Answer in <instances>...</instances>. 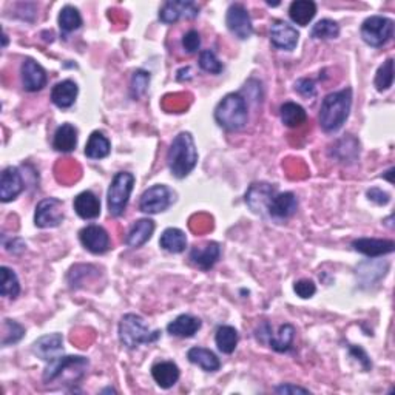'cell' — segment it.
<instances>
[{
    "mask_svg": "<svg viewBox=\"0 0 395 395\" xmlns=\"http://www.w3.org/2000/svg\"><path fill=\"white\" fill-rule=\"evenodd\" d=\"M352 107V90L343 88L340 92L327 94L319 110V125L327 133L340 130L347 121Z\"/></svg>",
    "mask_w": 395,
    "mask_h": 395,
    "instance_id": "cell-1",
    "label": "cell"
},
{
    "mask_svg": "<svg viewBox=\"0 0 395 395\" xmlns=\"http://www.w3.org/2000/svg\"><path fill=\"white\" fill-rule=\"evenodd\" d=\"M198 152L195 141L189 131H182L171 143L167 153V164L171 175L178 180L189 176L196 167Z\"/></svg>",
    "mask_w": 395,
    "mask_h": 395,
    "instance_id": "cell-2",
    "label": "cell"
},
{
    "mask_svg": "<svg viewBox=\"0 0 395 395\" xmlns=\"http://www.w3.org/2000/svg\"><path fill=\"white\" fill-rule=\"evenodd\" d=\"M215 121L229 131L241 130L249 121L247 102L240 93H230L215 108Z\"/></svg>",
    "mask_w": 395,
    "mask_h": 395,
    "instance_id": "cell-3",
    "label": "cell"
},
{
    "mask_svg": "<svg viewBox=\"0 0 395 395\" xmlns=\"http://www.w3.org/2000/svg\"><path fill=\"white\" fill-rule=\"evenodd\" d=\"M161 337L159 331H150V327L139 315L127 314L119 323V340L127 349H136L141 345H148Z\"/></svg>",
    "mask_w": 395,
    "mask_h": 395,
    "instance_id": "cell-4",
    "label": "cell"
},
{
    "mask_svg": "<svg viewBox=\"0 0 395 395\" xmlns=\"http://www.w3.org/2000/svg\"><path fill=\"white\" fill-rule=\"evenodd\" d=\"M133 185H135V176L129 171H119L113 178L107 193V204L111 216H121L125 212Z\"/></svg>",
    "mask_w": 395,
    "mask_h": 395,
    "instance_id": "cell-5",
    "label": "cell"
},
{
    "mask_svg": "<svg viewBox=\"0 0 395 395\" xmlns=\"http://www.w3.org/2000/svg\"><path fill=\"white\" fill-rule=\"evenodd\" d=\"M361 39L371 47H383L394 36V20L383 16H371L361 25Z\"/></svg>",
    "mask_w": 395,
    "mask_h": 395,
    "instance_id": "cell-6",
    "label": "cell"
},
{
    "mask_svg": "<svg viewBox=\"0 0 395 395\" xmlns=\"http://www.w3.org/2000/svg\"><path fill=\"white\" fill-rule=\"evenodd\" d=\"M175 195L167 185L156 184L153 187L147 189L143 196L139 199V208L141 212L148 215H156L161 212H166L167 208L173 204Z\"/></svg>",
    "mask_w": 395,
    "mask_h": 395,
    "instance_id": "cell-7",
    "label": "cell"
},
{
    "mask_svg": "<svg viewBox=\"0 0 395 395\" xmlns=\"http://www.w3.org/2000/svg\"><path fill=\"white\" fill-rule=\"evenodd\" d=\"M64 221V204L61 199L47 198L36 207L34 224L41 229L57 227Z\"/></svg>",
    "mask_w": 395,
    "mask_h": 395,
    "instance_id": "cell-8",
    "label": "cell"
},
{
    "mask_svg": "<svg viewBox=\"0 0 395 395\" xmlns=\"http://www.w3.org/2000/svg\"><path fill=\"white\" fill-rule=\"evenodd\" d=\"M227 28L230 29L235 37L240 41H245L253 34V25L249 16V11L245 10V6L241 3L230 5L226 17Z\"/></svg>",
    "mask_w": 395,
    "mask_h": 395,
    "instance_id": "cell-9",
    "label": "cell"
},
{
    "mask_svg": "<svg viewBox=\"0 0 395 395\" xmlns=\"http://www.w3.org/2000/svg\"><path fill=\"white\" fill-rule=\"evenodd\" d=\"M199 14V6L195 2H184V0H171L162 5L159 11V20L162 24H175L180 19H195Z\"/></svg>",
    "mask_w": 395,
    "mask_h": 395,
    "instance_id": "cell-10",
    "label": "cell"
},
{
    "mask_svg": "<svg viewBox=\"0 0 395 395\" xmlns=\"http://www.w3.org/2000/svg\"><path fill=\"white\" fill-rule=\"evenodd\" d=\"M79 240L82 245L94 255H101L110 249V236L107 230L101 226L92 224L84 227L79 234Z\"/></svg>",
    "mask_w": 395,
    "mask_h": 395,
    "instance_id": "cell-11",
    "label": "cell"
},
{
    "mask_svg": "<svg viewBox=\"0 0 395 395\" xmlns=\"http://www.w3.org/2000/svg\"><path fill=\"white\" fill-rule=\"evenodd\" d=\"M22 85L27 92L34 93L42 90L47 85V73L42 69V65L37 64L33 59H25L20 66Z\"/></svg>",
    "mask_w": 395,
    "mask_h": 395,
    "instance_id": "cell-12",
    "label": "cell"
},
{
    "mask_svg": "<svg viewBox=\"0 0 395 395\" xmlns=\"http://www.w3.org/2000/svg\"><path fill=\"white\" fill-rule=\"evenodd\" d=\"M275 193H277V189L271 184H252L249 192L245 193V203H247V206L253 212L263 215L267 212V207H269V203L275 196Z\"/></svg>",
    "mask_w": 395,
    "mask_h": 395,
    "instance_id": "cell-13",
    "label": "cell"
},
{
    "mask_svg": "<svg viewBox=\"0 0 395 395\" xmlns=\"http://www.w3.org/2000/svg\"><path fill=\"white\" fill-rule=\"evenodd\" d=\"M24 180L17 167H6L0 176V199L2 203H10L24 192Z\"/></svg>",
    "mask_w": 395,
    "mask_h": 395,
    "instance_id": "cell-14",
    "label": "cell"
},
{
    "mask_svg": "<svg viewBox=\"0 0 395 395\" xmlns=\"http://www.w3.org/2000/svg\"><path fill=\"white\" fill-rule=\"evenodd\" d=\"M298 37H300V33H298L292 25L286 24V22L277 20L271 25V41L273 43V47H277L278 50H285V51L295 50L298 43Z\"/></svg>",
    "mask_w": 395,
    "mask_h": 395,
    "instance_id": "cell-15",
    "label": "cell"
},
{
    "mask_svg": "<svg viewBox=\"0 0 395 395\" xmlns=\"http://www.w3.org/2000/svg\"><path fill=\"white\" fill-rule=\"evenodd\" d=\"M220 255H221L220 244L212 241L193 247L189 255V259L193 266L199 267L201 271H210L216 264V261L220 259Z\"/></svg>",
    "mask_w": 395,
    "mask_h": 395,
    "instance_id": "cell-16",
    "label": "cell"
},
{
    "mask_svg": "<svg viewBox=\"0 0 395 395\" xmlns=\"http://www.w3.org/2000/svg\"><path fill=\"white\" fill-rule=\"evenodd\" d=\"M74 368H88V360L85 357H57V359L48 361V366L43 372V382H55L66 369Z\"/></svg>",
    "mask_w": 395,
    "mask_h": 395,
    "instance_id": "cell-17",
    "label": "cell"
},
{
    "mask_svg": "<svg viewBox=\"0 0 395 395\" xmlns=\"http://www.w3.org/2000/svg\"><path fill=\"white\" fill-rule=\"evenodd\" d=\"M298 208V199L290 192L275 193V196L271 199L267 213L275 220H287L292 216Z\"/></svg>",
    "mask_w": 395,
    "mask_h": 395,
    "instance_id": "cell-18",
    "label": "cell"
},
{
    "mask_svg": "<svg viewBox=\"0 0 395 395\" xmlns=\"http://www.w3.org/2000/svg\"><path fill=\"white\" fill-rule=\"evenodd\" d=\"M355 252L366 255L369 258H377L392 253L395 243L392 240H375V238H360L352 243Z\"/></svg>",
    "mask_w": 395,
    "mask_h": 395,
    "instance_id": "cell-19",
    "label": "cell"
},
{
    "mask_svg": "<svg viewBox=\"0 0 395 395\" xmlns=\"http://www.w3.org/2000/svg\"><path fill=\"white\" fill-rule=\"evenodd\" d=\"M266 327V338H263L261 341H267V345H269L273 350H277V352H287L292 347V343L295 338V327L292 324H282L280 327L278 333L272 335V331L269 324H264Z\"/></svg>",
    "mask_w": 395,
    "mask_h": 395,
    "instance_id": "cell-20",
    "label": "cell"
},
{
    "mask_svg": "<svg viewBox=\"0 0 395 395\" xmlns=\"http://www.w3.org/2000/svg\"><path fill=\"white\" fill-rule=\"evenodd\" d=\"M33 352L43 361H51L62 352V335L61 333H50L45 335L34 343Z\"/></svg>",
    "mask_w": 395,
    "mask_h": 395,
    "instance_id": "cell-21",
    "label": "cell"
},
{
    "mask_svg": "<svg viewBox=\"0 0 395 395\" xmlns=\"http://www.w3.org/2000/svg\"><path fill=\"white\" fill-rule=\"evenodd\" d=\"M73 206L82 220H96L101 215V201L90 190L79 193Z\"/></svg>",
    "mask_w": 395,
    "mask_h": 395,
    "instance_id": "cell-22",
    "label": "cell"
},
{
    "mask_svg": "<svg viewBox=\"0 0 395 395\" xmlns=\"http://www.w3.org/2000/svg\"><path fill=\"white\" fill-rule=\"evenodd\" d=\"M78 93L79 87L76 82L66 79L53 87V90H51V101L59 108H70L76 102Z\"/></svg>",
    "mask_w": 395,
    "mask_h": 395,
    "instance_id": "cell-23",
    "label": "cell"
},
{
    "mask_svg": "<svg viewBox=\"0 0 395 395\" xmlns=\"http://www.w3.org/2000/svg\"><path fill=\"white\" fill-rule=\"evenodd\" d=\"M152 377L162 389H170L180 380V368L173 361H159L152 368Z\"/></svg>",
    "mask_w": 395,
    "mask_h": 395,
    "instance_id": "cell-24",
    "label": "cell"
},
{
    "mask_svg": "<svg viewBox=\"0 0 395 395\" xmlns=\"http://www.w3.org/2000/svg\"><path fill=\"white\" fill-rule=\"evenodd\" d=\"M153 232H155V222L152 220H148V218L139 220L130 229L129 235H127L125 238V243L131 249L143 247V245L150 240Z\"/></svg>",
    "mask_w": 395,
    "mask_h": 395,
    "instance_id": "cell-25",
    "label": "cell"
},
{
    "mask_svg": "<svg viewBox=\"0 0 395 395\" xmlns=\"http://www.w3.org/2000/svg\"><path fill=\"white\" fill-rule=\"evenodd\" d=\"M201 324L203 323H201L199 318L189 315V314H184V315L175 318L173 322L167 326V331L170 335H175V337L190 338L201 329Z\"/></svg>",
    "mask_w": 395,
    "mask_h": 395,
    "instance_id": "cell-26",
    "label": "cell"
},
{
    "mask_svg": "<svg viewBox=\"0 0 395 395\" xmlns=\"http://www.w3.org/2000/svg\"><path fill=\"white\" fill-rule=\"evenodd\" d=\"M78 145V130L76 127L71 124H62L57 127L53 138V148L57 152L62 153H70Z\"/></svg>",
    "mask_w": 395,
    "mask_h": 395,
    "instance_id": "cell-27",
    "label": "cell"
},
{
    "mask_svg": "<svg viewBox=\"0 0 395 395\" xmlns=\"http://www.w3.org/2000/svg\"><path fill=\"white\" fill-rule=\"evenodd\" d=\"M317 14V5L312 0H295L290 3L289 16L296 25H309Z\"/></svg>",
    "mask_w": 395,
    "mask_h": 395,
    "instance_id": "cell-28",
    "label": "cell"
},
{
    "mask_svg": "<svg viewBox=\"0 0 395 395\" xmlns=\"http://www.w3.org/2000/svg\"><path fill=\"white\" fill-rule=\"evenodd\" d=\"M187 359L190 363L196 364L206 372H216L221 368V361L212 350L204 347H192L187 352Z\"/></svg>",
    "mask_w": 395,
    "mask_h": 395,
    "instance_id": "cell-29",
    "label": "cell"
},
{
    "mask_svg": "<svg viewBox=\"0 0 395 395\" xmlns=\"http://www.w3.org/2000/svg\"><path fill=\"white\" fill-rule=\"evenodd\" d=\"M159 245L170 253H181L187 247V236L180 229H166L161 235Z\"/></svg>",
    "mask_w": 395,
    "mask_h": 395,
    "instance_id": "cell-30",
    "label": "cell"
},
{
    "mask_svg": "<svg viewBox=\"0 0 395 395\" xmlns=\"http://www.w3.org/2000/svg\"><path fill=\"white\" fill-rule=\"evenodd\" d=\"M110 141L101 131H93L85 145V156L90 159H103L110 155Z\"/></svg>",
    "mask_w": 395,
    "mask_h": 395,
    "instance_id": "cell-31",
    "label": "cell"
},
{
    "mask_svg": "<svg viewBox=\"0 0 395 395\" xmlns=\"http://www.w3.org/2000/svg\"><path fill=\"white\" fill-rule=\"evenodd\" d=\"M280 116L281 121L286 127H290V129H296L306 122L308 119V113L306 110L300 106V103L295 102H286L282 103L280 108Z\"/></svg>",
    "mask_w": 395,
    "mask_h": 395,
    "instance_id": "cell-32",
    "label": "cell"
},
{
    "mask_svg": "<svg viewBox=\"0 0 395 395\" xmlns=\"http://www.w3.org/2000/svg\"><path fill=\"white\" fill-rule=\"evenodd\" d=\"M240 335L232 326H220L215 333V343L222 354H232L236 349Z\"/></svg>",
    "mask_w": 395,
    "mask_h": 395,
    "instance_id": "cell-33",
    "label": "cell"
},
{
    "mask_svg": "<svg viewBox=\"0 0 395 395\" xmlns=\"http://www.w3.org/2000/svg\"><path fill=\"white\" fill-rule=\"evenodd\" d=\"M0 278H2V285H0V294L5 298H17L20 294V282L17 275L11 271L10 267L2 266L0 267Z\"/></svg>",
    "mask_w": 395,
    "mask_h": 395,
    "instance_id": "cell-34",
    "label": "cell"
},
{
    "mask_svg": "<svg viewBox=\"0 0 395 395\" xmlns=\"http://www.w3.org/2000/svg\"><path fill=\"white\" fill-rule=\"evenodd\" d=\"M80 25H82L80 13L71 5L64 6L61 10V14H59V27H61V31L64 34H69L76 31L78 28H80Z\"/></svg>",
    "mask_w": 395,
    "mask_h": 395,
    "instance_id": "cell-35",
    "label": "cell"
},
{
    "mask_svg": "<svg viewBox=\"0 0 395 395\" xmlns=\"http://www.w3.org/2000/svg\"><path fill=\"white\" fill-rule=\"evenodd\" d=\"M340 36V25L335 20L323 19L317 22V24L310 29V37L318 41H327V39H337Z\"/></svg>",
    "mask_w": 395,
    "mask_h": 395,
    "instance_id": "cell-36",
    "label": "cell"
},
{
    "mask_svg": "<svg viewBox=\"0 0 395 395\" xmlns=\"http://www.w3.org/2000/svg\"><path fill=\"white\" fill-rule=\"evenodd\" d=\"M374 84L380 93L389 90V88L392 87L394 84V59L392 57L387 59V61L380 66L375 74Z\"/></svg>",
    "mask_w": 395,
    "mask_h": 395,
    "instance_id": "cell-37",
    "label": "cell"
},
{
    "mask_svg": "<svg viewBox=\"0 0 395 395\" xmlns=\"http://www.w3.org/2000/svg\"><path fill=\"white\" fill-rule=\"evenodd\" d=\"M25 329L19 323L13 322V319H3V333H2V346L14 345V343L20 341L24 338Z\"/></svg>",
    "mask_w": 395,
    "mask_h": 395,
    "instance_id": "cell-38",
    "label": "cell"
},
{
    "mask_svg": "<svg viewBox=\"0 0 395 395\" xmlns=\"http://www.w3.org/2000/svg\"><path fill=\"white\" fill-rule=\"evenodd\" d=\"M148 84H150V73H147L144 70H138L133 73L131 84H130V93L135 99H139L141 96H144Z\"/></svg>",
    "mask_w": 395,
    "mask_h": 395,
    "instance_id": "cell-39",
    "label": "cell"
},
{
    "mask_svg": "<svg viewBox=\"0 0 395 395\" xmlns=\"http://www.w3.org/2000/svg\"><path fill=\"white\" fill-rule=\"evenodd\" d=\"M199 66L201 70L210 74H220L222 70H224V65H222V62H220V59L216 57L212 50L201 51Z\"/></svg>",
    "mask_w": 395,
    "mask_h": 395,
    "instance_id": "cell-40",
    "label": "cell"
},
{
    "mask_svg": "<svg viewBox=\"0 0 395 395\" xmlns=\"http://www.w3.org/2000/svg\"><path fill=\"white\" fill-rule=\"evenodd\" d=\"M182 47H184L185 51H187L189 55L196 53V51L201 47V36H199V33L196 31V29H190V31H187V33L184 34V37H182Z\"/></svg>",
    "mask_w": 395,
    "mask_h": 395,
    "instance_id": "cell-41",
    "label": "cell"
},
{
    "mask_svg": "<svg viewBox=\"0 0 395 395\" xmlns=\"http://www.w3.org/2000/svg\"><path fill=\"white\" fill-rule=\"evenodd\" d=\"M294 290H295V294L303 298V300H308V298H312L315 295L317 292V287L314 285V281H310V280H300V281H296L295 285H294Z\"/></svg>",
    "mask_w": 395,
    "mask_h": 395,
    "instance_id": "cell-42",
    "label": "cell"
},
{
    "mask_svg": "<svg viewBox=\"0 0 395 395\" xmlns=\"http://www.w3.org/2000/svg\"><path fill=\"white\" fill-rule=\"evenodd\" d=\"M295 90L301 96H304V98H314L317 93L315 82L312 79H300L295 84Z\"/></svg>",
    "mask_w": 395,
    "mask_h": 395,
    "instance_id": "cell-43",
    "label": "cell"
},
{
    "mask_svg": "<svg viewBox=\"0 0 395 395\" xmlns=\"http://www.w3.org/2000/svg\"><path fill=\"white\" fill-rule=\"evenodd\" d=\"M368 198L371 201H374V203L378 204V206H386L391 201L389 193H386V192L380 190V189H371V190H368Z\"/></svg>",
    "mask_w": 395,
    "mask_h": 395,
    "instance_id": "cell-44",
    "label": "cell"
},
{
    "mask_svg": "<svg viewBox=\"0 0 395 395\" xmlns=\"http://www.w3.org/2000/svg\"><path fill=\"white\" fill-rule=\"evenodd\" d=\"M349 350H350V355L355 357L357 360H360V361H361V364H363V369H364V371H369V369L372 368L371 360L368 359L366 352H364V350H363L361 347H359V346H350V347H349Z\"/></svg>",
    "mask_w": 395,
    "mask_h": 395,
    "instance_id": "cell-45",
    "label": "cell"
},
{
    "mask_svg": "<svg viewBox=\"0 0 395 395\" xmlns=\"http://www.w3.org/2000/svg\"><path fill=\"white\" fill-rule=\"evenodd\" d=\"M275 392L278 394H309V389H306V387L301 386H295V385H281L278 386Z\"/></svg>",
    "mask_w": 395,
    "mask_h": 395,
    "instance_id": "cell-46",
    "label": "cell"
},
{
    "mask_svg": "<svg viewBox=\"0 0 395 395\" xmlns=\"http://www.w3.org/2000/svg\"><path fill=\"white\" fill-rule=\"evenodd\" d=\"M6 43H8V39H6V34H3V47H6Z\"/></svg>",
    "mask_w": 395,
    "mask_h": 395,
    "instance_id": "cell-47",
    "label": "cell"
}]
</instances>
